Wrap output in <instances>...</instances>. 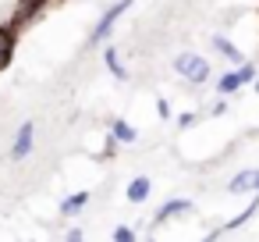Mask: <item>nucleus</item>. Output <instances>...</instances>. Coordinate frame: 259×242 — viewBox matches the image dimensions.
Wrapping results in <instances>:
<instances>
[{
  "mask_svg": "<svg viewBox=\"0 0 259 242\" xmlns=\"http://www.w3.org/2000/svg\"><path fill=\"white\" fill-rule=\"evenodd\" d=\"M110 139H114V143H124V146H132V143L139 139V132H135L128 121H114V125H110Z\"/></svg>",
  "mask_w": 259,
  "mask_h": 242,
  "instance_id": "10",
  "label": "nucleus"
},
{
  "mask_svg": "<svg viewBox=\"0 0 259 242\" xmlns=\"http://www.w3.org/2000/svg\"><path fill=\"white\" fill-rule=\"evenodd\" d=\"M252 79H255V68H252L248 61H241V64H234L231 72H224V75H220V82H217V89H220L224 96H231V93H238L241 86H248Z\"/></svg>",
  "mask_w": 259,
  "mask_h": 242,
  "instance_id": "3",
  "label": "nucleus"
},
{
  "mask_svg": "<svg viewBox=\"0 0 259 242\" xmlns=\"http://www.w3.org/2000/svg\"><path fill=\"white\" fill-rule=\"evenodd\" d=\"M213 47H217V50H220V57H224V61H231V64H241V61H245V57H241V50H238L231 40H224V36H213Z\"/></svg>",
  "mask_w": 259,
  "mask_h": 242,
  "instance_id": "9",
  "label": "nucleus"
},
{
  "mask_svg": "<svg viewBox=\"0 0 259 242\" xmlns=\"http://www.w3.org/2000/svg\"><path fill=\"white\" fill-rule=\"evenodd\" d=\"M32 146H36V125H32V121H25V125L18 128V135H15L11 160H25V157L32 153Z\"/></svg>",
  "mask_w": 259,
  "mask_h": 242,
  "instance_id": "4",
  "label": "nucleus"
},
{
  "mask_svg": "<svg viewBox=\"0 0 259 242\" xmlns=\"http://www.w3.org/2000/svg\"><path fill=\"white\" fill-rule=\"evenodd\" d=\"M156 114H160V118H170V103L160 100V103H156Z\"/></svg>",
  "mask_w": 259,
  "mask_h": 242,
  "instance_id": "15",
  "label": "nucleus"
},
{
  "mask_svg": "<svg viewBox=\"0 0 259 242\" xmlns=\"http://www.w3.org/2000/svg\"><path fill=\"white\" fill-rule=\"evenodd\" d=\"M132 4H135V0H121V4H110V8H107V11L100 15V22L93 25V36H89V43H103V40H107V36L114 32L117 18H121V15H124V11H128Z\"/></svg>",
  "mask_w": 259,
  "mask_h": 242,
  "instance_id": "2",
  "label": "nucleus"
},
{
  "mask_svg": "<svg viewBox=\"0 0 259 242\" xmlns=\"http://www.w3.org/2000/svg\"><path fill=\"white\" fill-rule=\"evenodd\" d=\"M103 64L110 68L114 79H121V82L128 79V72H124V64H121V57H117V47H107V50H103Z\"/></svg>",
  "mask_w": 259,
  "mask_h": 242,
  "instance_id": "11",
  "label": "nucleus"
},
{
  "mask_svg": "<svg viewBox=\"0 0 259 242\" xmlns=\"http://www.w3.org/2000/svg\"><path fill=\"white\" fill-rule=\"evenodd\" d=\"M188 210H192V199H167V203L156 210L153 224H167V221H174V217H181V214H188Z\"/></svg>",
  "mask_w": 259,
  "mask_h": 242,
  "instance_id": "6",
  "label": "nucleus"
},
{
  "mask_svg": "<svg viewBox=\"0 0 259 242\" xmlns=\"http://www.w3.org/2000/svg\"><path fill=\"white\" fill-rule=\"evenodd\" d=\"M11 54H15V32H8V29H0V72L8 68Z\"/></svg>",
  "mask_w": 259,
  "mask_h": 242,
  "instance_id": "12",
  "label": "nucleus"
},
{
  "mask_svg": "<svg viewBox=\"0 0 259 242\" xmlns=\"http://www.w3.org/2000/svg\"><path fill=\"white\" fill-rule=\"evenodd\" d=\"M231 192H234V196H238V192H259V171H255V167L238 171V175L231 178Z\"/></svg>",
  "mask_w": 259,
  "mask_h": 242,
  "instance_id": "7",
  "label": "nucleus"
},
{
  "mask_svg": "<svg viewBox=\"0 0 259 242\" xmlns=\"http://www.w3.org/2000/svg\"><path fill=\"white\" fill-rule=\"evenodd\" d=\"M149 192H153V185H149V178H146V175H139V178H132V182H128V203H146V199H149Z\"/></svg>",
  "mask_w": 259,
  "mask_h": 242,
  "instance_id": "8",
  "label": "nucleus"
},
{
  "mask_svg": "<svg viewBox=\"0 0 259 242\" xmlns=\"http://www.w3.org/2000/svg\"><path fill=\"white\" fill-rule=\"evenodd\" d=\"M174 72L181 75V79H188L192 86H202L206 79H209V61L202 57V54H178L174 57Z\"/></svg>",
  "mask_w": 259,
  "mask_h": 242,
  "instance_id": "1",
  "label": "nucleus"
},
{
  "mask_svg": "<svg viewBox=\"0 0 259 242\" xmlns=\"http://www.w3.org/2000/svg\"><path fill=\"white\" fill-rule=\"evenodd\" d=\"M135 238V231L128 228V224H121V228H114V242H132Z\"/></svg>",
  "mask_w": 259,
  "mask_h": 242,
  "instance_id": "14",
  "label": "nucleus"
},
{
  "mask_svg": "<svg viewBox=\"0 0 259 242\" xmlns=\"http://www.w3.org/2000/svg\"><path fill=\"white\" fill-rule=\"evenodd\" d=\"M68 238H71V242H78V238H85V231H82V228H71V231H68Z\"/></svg>",
  "mask_w": 259,
  "mask_h": 242,
  "instance_id": "16",
  "label": "nucleus"
},
{
  "mask_svg": "<svg viewBox=\"0 0 259 242\" xmlns=\"http://www.w3.org/2000/svg\"><path fill=\"white\" fill-rule=\"evenodd\" d=\"M85 203H89V192H75V196H68V199L61 203V210H64V214H78Z\"/></svg>",
  "mask_w": 259,
  "mask_h": 242,
  "instance_id": "13",
  "label": "nucleus"
},
{
  "mask_svg": "<svg viewBox=\"0 0 259 242\" xmlns=\"http://www.w3.org/2000/svg\"><path fill=\"white\" fill-rule=\"evenodd\" d=\"M255 210H259V192H255V199H252V203H248V206H245L238 217H231V221H224L220 228H213V231H209V238H220V235H227V231H238V228H241V224H245V221H248Z\"/></svg>",
  "mask_w": 259,
  "mask_h": 242,
  "instance_id": "5",
  "label": "nucleus"
}]
</instances>
